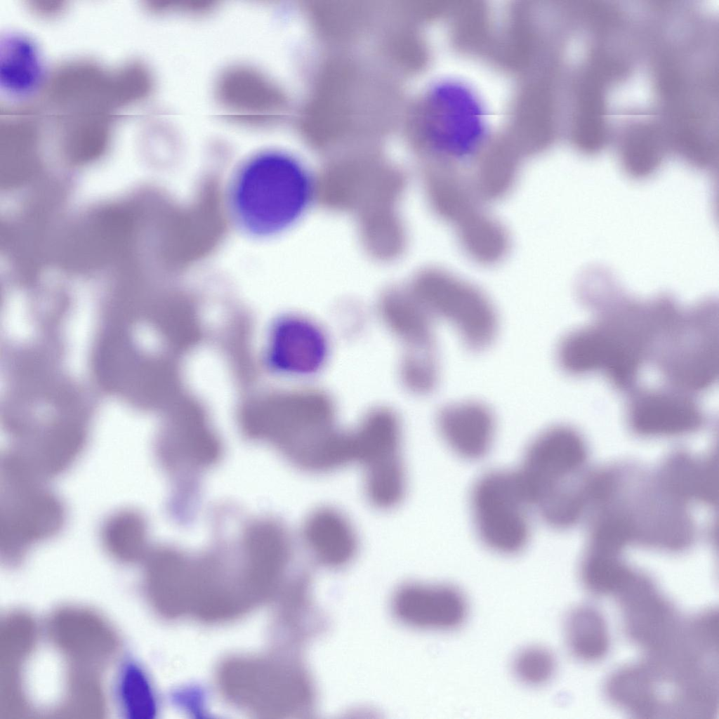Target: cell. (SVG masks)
<instances>
[{
	"mask_svg": "<svg viewBox=\"0 0 719 719\" xmlns=\"http://www.w3.org/2000/svg\"><path fill=\"white\" fill-rule=\"evenodd\" d=\"M313 182L293 157L265 151L244 161L231 175L225 201L228 215L243 233L269 239L291 227L311 204Z\"/></svg>",
	"mask_w": 719,
	"mask_h": 719,
	"instance_id": "cell-1",
	"label": "cell"
},
{
	"mask_svg": "<svg viewBox=\"0 0 719 719\" xmlns=\"http://www.w3.org/2000/svg\"><path fill=\"white\" fill-rule=\"evenodd\" d=\"M588 447L574 428L558 425L527 445L517 472L533 510L550 527L572 524L585 501Z\"/></svg>",
	"mask_w": 719,
	"mask_h": 719,
	"instance_id": "cell-2",
	"label": "cell"
},
{
	"mask_svg": "<svg viewBox=\"0 0 719 719\" xmlns=\"http://www.w3.org/2000/svg\"><path fill=\"white\" fill-rule=\"evenodd\" d=\"M596 321L581 328L583 357L591 372H602L619 390L634 389L640 369L651 360L656 325L649 303L617 293L595 308Z\"/></svg>",
	"mask_w": 719,
	"mask_h": 719,
	"instance_id": "cell-3",
	"label": "cell"
},
{
	"mask_svg": "<svg viewBox=\"0 0 719 719\" xmlns=\"http://www.w3.org/2000/svg\"><path fill=\"white\" fill-rule=\"evenodd\" d=\"M718 312L701 301L678 317L659 339L652 360L669 386L693 394L713 385L718 375Z\"/></svg>",
	"mask_w": 719,
	"mask_h": 719,
	"instance_id": "cell-4",
	"label": "cell"
},
{
	"mask_svg": "<svg viewBox=\"0 0 719 719\" xmlns=\"http://www.w3.org/2000/svg\"><path fill=\"white\" fill-rule=\"evenodd\" d=\"M614 502L635 546L677 553L688 548L694 541L696 526L688 505L667 493L654 475L631 466Z\"/></svg>",
	"mask_w": 719,
	"mask_h": 719,
	"instance_id": "cell-5",
	"label": "cell"
},
{
	"mask_svg": "<svg viewBox=\"0 0 719 719\" xmlns=\"http://www.w3.org/2000/svg\"><path fill=\"white\" fill-rule=\"evenodd\" d=\"M219 680L229 699L259 714L308 713L315 706L313 681L308 671L296 663L235 659L223 666Z\"/></svg>",
	"mask_w": 719,
	"mask_h": 719,
	"instance_id": "cell-6",
	"label": "cell"
},
{
	"mask_svg": "<svg viewBox=\"0 0 719 719\" xmlns=\"http://www.w3.org/2000/svg\"><path fill=\"white\" fill-rule=\"evenodd\" d=\"M350 433L352 461L362 469L367 501L381 510L396 508L407 489L402 429L397 414L389 407H376Z\"/></svg>",
	"mask_w": 719,
	"mask_h": 719,
	"instance_id": "cell-7",
	"label": "cell"
},
{
	"mask_svg": "<svg viewBox=\"0 0 719 719\" xmlns=\"http://www.w3.org/2000/svg\"><path fill=\"white\" fill-rule=\"evenodd\" d=\"M421 124L434 164L461 166L487 145L483 109L461 84L444 82L433 87L423 102Z\"/></svg>",
	"mask_w": 719,
	"mask_h": 719,
	"instance_id": "cell-8",
	"label": "cell"
},
{
	"mask_svg": "<svg viewBox=\"0 0 719 719\" xmlns=\"http://www.w3.org/2000/svg\"><path fill=\"white\" fill-rule=\"evenodd\" d=\"M470 508L476 534L491 551L514 555L527 547L534 510L516 470L481 475L470 490Z\"/></svg>",
	"mask_w": 719,
	"mask_h": 719,
	"instance_id": "cell-9",
	"label": "cell"
},
{
	"mask_svg": "<svg viewBox=\"0 0 719 719\" xmlns=\"http://www.w3.org/2000/svg\"><path fill=\"white\" fill-rule=\"evenodd\" d=\"M435 319L451 323L465 346L481 351L496 338L498 317L485 292L474 283L443 268L424 272L411 291Z\"/></svg>",
	"mask_w": 719,
	"mask_h": 719,
	"instance_id": "cell-10",
	"label": "cell"
},
{
	"mask_svg": "<svg viewBox=\"0 0 719 719\" xmlns=\"http://www.w3.org/2000/svg\"><path fill=\"white\" fill-rule=\"evenodd\" d=\"M616 595L628 636L647 655L664 649L682 631L685 621L645 573L636 570Z\"/></svg>",
	"mask_w": 719,
	"mask_h": 719,
	"instance_id": "cell-11",
	"label": "cell"
},
{
	"mask_svg": "<svg viewBox=\"0 0 719 719\" xmlns=\"http://www.w3.org/2000/svg\"><path fill=\"white\" fill-rule=\"evenodd\" d=\"M626 417L631 431L645 438L688 435L700 430L706 420L692 394L671 386L633 391Z\"/></svg>",
	"mask_w": 719,
	"mask_h": 719,
	"instance_id": "cell-12",
	"label": "cell"
},
{
	"mask_svg": "<svg viewBox=\"0 0 719 719\" xmlns=\"http://www.w3.org/2000/svg\"><path fill=\"white\" fill-rule=\"evenodd\" d=\"M468 602L457 587L442 583L411 582L395 592L392 607L396 618L412 628L451 632L468 615Z\"/></svg>",
	"mask_w": 719,
	"mask_h": 719,
	"instance_id": "cell-13",
	"label": "cell"
},
{
	"mask_svg": "<svg viewBox=\"0 0 719 719\" xmlns=\"http://www.w3.org/2000/svg\"><path fill=\"white\" fill-rule=\"evenodd\" d=\"M215 91L218 101L233 119L247 124H270L283 100L268 77L245 65L224 70L217 79Z\"/></svg>",
	"mask_w": 719,
	"mask_h": 719,
	"instance_id": "cell-14",
	"label": "cell"
},
{
	"mask_svg": "<svg viewBox=\"0 0 719 719\" xmlns=\"http://www.w3.org/2000/svg\"><path fill=\"white\" fill-rule=\"evenodd\" d=\"M438 433L458 457L470 461L484 458L490 451L496 433V420L490 408L475 400L443 406L436 416Z\"/></svg>",
	"mask_w": 719,
	"mask_h": 719,
	"instance_id": "cell-15",
	"label": "cell"
},
{
	"mask_svg": "<svg viewBox=\"0 0 719 719\" xmlns=\"http://www.w3.org/2000/svg\"><path fill=\"white\" fill-rule=\"evenodd\" d=\"M303 543L312 560L324 568L346 567L359 550L357 531L340 510L329 506L313 509L301 529Z\"/></svg>",
	"mask_w": 719,
	"mask_h": 719,
	"instance_id": "cell-16",
	"label": "cell"
},
{
	"mask_svg": "<svg viewBox=\"0 0 719 719\" xmlns=\"http://www.w3.org/2000/svg\"><path fill=\"white\" fill-rule=\"evenodd\" d=\"M243 572L260 597L268 594L286 570L291 556L286 530L274 522L261 521L246 531Z\"/></svg>",
	"mask_w": 719,
	"mask_h": 719,
	"instance_id": "cell-17",
	"label": "cell"
},
{
	"mask_svg": "<svg viewBox=\"0 0 719 719\" xmlns=\"http://www.w3.org/2000/svg\"><path fill=\"white\" fill-rule=\"evenodd\" d=\"M718 461L712 454L697 456L678 451L664 459L655 477L667 493L687 505L713 506L718 500Z\"/></svg>",
	"mask_w": 719,
	"mask_h": 719,
	"instance_id": "cell-18",
	"label": "cell"
},
{
	"mask_svg": "<svg viewBox=\"0 0 719 719\" xmlns=\"http://www.w3.org/2000/svg\"><path fill=\"white\" fill-rule=\"evenodd\" d=\"M31 487L13 490L11 503L6 506V545L18 548L55 533L62 520V511L53 496L39 494Z\"/></svg>",
	"mask_w": 719,
	"mask_h": 719,
	"instance_id": "cell-19",
	"label": "cell"
},
{
	"mask_svg": "<svg viewBox=\"0 0 719 719\" xmlns=\"http://www.w3.org/2000/svg\"><path fill=\"white\" fill-rule=\"evenodd\" d=\"M278 338V359L285 371L314 375L326 365L330 352L329 336L315 319L296 316L282 324Z\"/></svg>",
	"mask_w": 719,
	"mask_h": 719,
	"instance_id": "cell-20",
	"label": "cell"
},
{
	"mask_svg": "<svg viewBox=\"0 0 719 719\" xmlns=\"http://www.w3.org/2000/svg\"><path fill=\"white\" fill-rule=\"evenodd\" d=\"M454 227L460 250L476 265H498L510 253L512 239L508 227L484 206L469 213Z\"/></svg>",
	"mask_w": 719,
	"mask_h": 719,
	"instance_id": "cell-21",
	"label": "cell"
},
{
	"mask_svg": "<svg viewBox=\"0 0 719 719\" xmlns=\"http://www.w3.org/2000/svg\"><path fill=\"white\" fill-rule=\"evenodd\" d=\"M426 187L436 214L453 226L484 206L477 199L467 172L461 166L434 164L427 175Z\"/></svg>",
	"mask_w": 719,
	"mask_h": 719,
	"instance_id": "cell-22",
	"label": "cell"
},
{
	"mask_svg": "<svg viewBox=\"0 0 719 719\" xmlns=\"http://www.w3.org/2000/svg\"><path fill=\"white\" fill-rule=\"evenodd\" d=\"M380 319L405 348L435 347L433 318L412 291H390L380 301Z\"/></svg>",
	"mask_w": 719,
	"mask_h": 719,
	"instance_id": "cell-23",
	"label": "cell"
},
{
	"mask_svg": "<svg viewBox=\"0 0 719 719\" xmlns=\"http://www.w3.org/2000/svg\"><path fill=\"white\" fill-rule=\"evenodd\" d=\"M470 163L467 173L483 205L507 198L520 180V164L515 152L496 150L487 145Z\"/></svg>",
	"mask_w": 719,
	"mask_h": 719,
	"instance_id": "cell-24",
	"label": "cell"
},
{
	"mask_svg": "<svg viewBox=\"0 0 719 719\" xmlns=\"http://www.w3.org/2000/svg\"><path fill=\"white\" fill-rule=\"evenodd\" d=\"M152 565L164 611L174 616L191 612L196 564L166 549L154 554Z\"/></svg>",
	"mask_w": 719,
	"mask_h": 719,
	"instance_id": "cell-25",
	"label": "cell"
},
{
	"mask_svg": "<svg viewBox=\"0 0 719 719\" xmlns=\"http://www.w3.org/2000/svg\"><path fill=\"white\" fill-rule=\"evenodd\" d=\"M621 139L619 159L624 171L634 178L649 177L658 170L666 153V140L655 123L638 121L628 126Z\"/></svg>",
	"mask_w": 719,
	"mask_h": 719,
	"instance_id": "cell-26",
	"label": "cell"
},
{
	"mask_svg": "<svg viewBox=\"0 0 719 719\" xmlns=\"http://www.w3.org/2000/svg\"><path fill=\"white\" fill-rule=\"evenodd\" d=\"M1 84L13 95H27L39 86L42 67L38 51L27 39L8 37L1 46Z\"/></svg>",
	"mask_w": 719,
	"mask_h": 719,
	"instance_id": "cell-27",
	"label": "cell"
},
{
	"mask_svg": "<svg viewBox=\"0 0 719 719\" xmlns=\"http://www.w3.org/2000/svg\"><path fill=\"white\" fill-rule=\"evenodd\" d=\"M565 634L569 652L581 661H598L608 652L609 636L605 620L593 607L574 609L567 617Z\"/></svg>",
	"mask_w": 719,
	"mask_h": 719,
	"instance_id": "cell-28",
	"label": "cell"
},
{
	"mask_svg": "<svg viewBox=\"0 0 719 719\" xmlns=\"http://www.w3.org/2000/svg\"><path fill=\"white\" fill-rule=\"evenodd\" d=\"M621 556L586 550L580 567L585 587L597 595L616 594L636 570Z\"/></svg>",
	"mask_w": 719,
	"mask_h": 719,
	"instance_id": "cell-29",
	"label": "cell"
},
{
	"mask_svg": "<svg viewBox=\"0 0 719 719\" xmlns=\"http://www.w3.org/2000/svg\"><path fill=\"white\" fill-rule=\"evenodd\" d=\"M122 713L128 719H151L156 701L150 683L140 667L132 661L121 668L116 685Z\"/></svg>",
	"mask_w": 719,
	"mask_h": 719,
	"instance_id": "cell-30",
	"label": "cell"
},
{
	"mask_svg": "<svg viewBox=\"0 0 719 719\" xmlns=\"http://www.w3.org/2000/svg\"><path fill=\"white\" fill-rule=\"evenodd\" d=\"M399 376L402 385L411 393H432L440 376L435 347L405 348L400 361Z\"/></svg>",
	"mask_w": 719,
	"mask_h": 719,
	"instance_id": "cell-31",
	"label": "cell"
},
{
	"mask_svg": "<svg viewBox=\"0 0 719 719\" xmlns=\"http://www.w3.org/2000/svg\"><path fill=\"white\" fill-rule=\"evenodd\" d=\"M512 668L522 684L537 687L546 685L556 670V660L552 652L542 645H530L521 649L515 656Z\"/></svg>",
	"mask_w": 719,
	"mask_h": 719,
	"instance_id": "cell-32",
	"label": "cell"
},
{
	"mask_svg": "<svg viewBox=\"0 0 719 719\" xmlns=\"http://www.w3.org/2000/svg\"><path fill=\"white\" fill-rule=\"evenodd\" d=\"M104 541L110 548L141 551L145 545V526L143 519L134 513H121L106 523Z\"/></svg>",
	"mask_w": 719,
	"mask_h": 719,
	"instance_id": "cell-33",
	"label": "cell"
},
{
	"mask_svg": "<svg viewBox=\"0 0 719 719\" xmlns=\"http://www.w3.org/2000/svg\"><path fill=\"white\" fill-rule=\"evenodd\" d=\"M216 2L208 0H160L150 1L147 6L154 13H181L202 15L209 13Z\"/></svg>",
	"mask_w": 719,
	"mask_h": 719,
	"instance_id": "cell-34",
	"label": "cell"
}]
</instances>
